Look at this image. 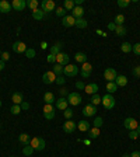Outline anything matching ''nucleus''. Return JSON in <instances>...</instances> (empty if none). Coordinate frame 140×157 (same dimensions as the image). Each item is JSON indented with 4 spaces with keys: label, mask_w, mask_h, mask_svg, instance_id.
Instances as JSON below:
<instances>
[{
    "label": "nucleus",
    "mask_w": 140,
    "mask_h": 157,
    "mask_svg": "<svg viewBox=\"0 0 140 157\" xmlns=\"http://www.w3.org/2000/svg\"><path fill=\"white\" fill-rule=\"evenodd\" d=\"M101 104L104 105V108L112 110L115 107V98H113L112 94H105L104 97H101Z\"/></svg>",
    "instance_id": "nucleus-1"
},
{
    "label": "nucleus",
    "mask_w": 140,
    "mask_h": 157,
    "mask_svg": "<svg viewBox=\"0 0 140 157\" xmlns=\"http://www.w3.org/2000/svg\"><path fill=\"white\" fill-rule=\"evenodd\" d=\"M66 100L70 105L77 107V105H80L81 104V95L79 93H76V91H73V93H69V95H67Z\"/></svg>",
    "instance_id": "nucleus-2"
},
{
    "label": "nucleus",
    "mask_w": 140,
    "mask_h": 157,
    "mask_svg": "<svg viewBox=\"0 0 140 157\" xmlns=\"http://www.w3.org/2000/svg\"><path fill=\"white\" fill-rule=\"evenodd\" d=\"M31 146H32V149L34 150H37V151H41V150H43L45 149V140H43L42 137H32L31 139Z\"/></svg>",
    "instance_id": "nucleus-3"
},
{
    "label": "nucleus",
    "mask_w": 140,
    "mask_h": 157,
    "mask_svg": "<svg viewBox=\"0 0 140 157\" xmlns=\"http://www.w3.org/2000/svg\"><path fill=\"white\" fill-rule=\"evenodd\" d=\"M55 110H56V108H55L52 104H45V105H43V118L48 119V121L53 119L55 118Z\"/></svg>",
    "instance_id": "nucleus-4"
},
{
    "label": "nucleus",
    "mask_w": 140,
    "mask_h": 157,
    "mask_svg": "<svg viewBox=\"0 0 140 157\" xmlns=\"http://www.w3.org/2000/svg\"><path fill=\"white\" fill-rule=\"evenodd\" d=\"M77 73H79V67L76 65L69 63L63 67V74L66 77H74V76H77Z\"/></svg>",
    "instance_id": "nucleus-5"
},
{
    "label": "nucleus",
    "mask_w": 140,
    "mask_h": 157,
    "mask_svg": "<svg viewBox=\"0 0 140 157\" xmlns=\"http://www.w3.org/2000/svg\"><path fill=\"white\" fill-rule=\"evenodd\" d=\"M104 77H105V80H107L108 83H109V81H115L118 77V73L113 67H107V69L104 70Z\"/></svg>",
    "instance_id": "nucleus-6"
},
{
    "label": "nucleus",
    "mask_w": 140,
    "mask_h": 157,
    "mask_svg": "<svg viewBox=\"0 0 140 157\" xmlns=\"http://www.w3.org/2000/svg\"><path fill=\"white\" fill-rule=\"evenodd\" d=\"M41 7H42L41 10H42L43 13H50V11H53L55 9H56L53 0H43L42 3H41Z\"/></svg>",
    "instance_id": "nucleus-7"
},
{
    "label": "nucleus",
    "mask_w": 140,
    "mask_h": 157,
    "mask_svg": "<svg viewBox=\"0 0 140 157\" xmlns=\"http://www.w3.org/2000/svg\"><path fill=\"white\" fill-rule=\"evenodd\" d=\"M97 114V107L93 104H87L86 107L83 108V115L84 117H94Z\"/></svg>",
    "instance_id": "nucleus-8"
},
{
    "label": "nucleus",
    "mask_w": 140,
    "mask_h": 157,
    "mask_svg": "<svg viewBox=\"0 0 140 157\" xmlns=\"http://www.w3.org/2000/svg\"><path fill=\"white\" fill-rule=\"evenodd\" d=\"M27 45L24 42H21V41H16V42L13 43V50L16 52V54H25V50H27Z\"/></svg>",
    "instance_id": "nucleus-9"
},
{
    "label": "nucleus",
    "mask_w": 140,
    "mask_h": 157,
    "mask_svg": "<svg viewBox=\"0 0 140 157\" xmlns=\"http://www.w3.org/2000/svg\"><path fill=\"white\" fill-rule=\"evenodd\" d=\"M55 80H56V74L53 72H45L42 74V81L45 84H52L55 83Z\"/></svg>",
    "instance_id": "nucleus-10"
},
{
    "label": "nucleus",
    "mask_w": 140,
    "mask_h": 157,
    "mask_svg": "<svg viewBox=\"0 0 140 157\" xmlns=\"http://www.w3.org/2000/svg\"><path fill=\"white\" fill-rule=\"evenodd\" d=\"M123 126L126 128L127 130H136V128L139 126V124H137V121L134 119V118H126L123 122Z\"/></svg>",
    "instance_id": "nucleus-11"
},
{
    "label": "nucleus",
    "mask_w": 140,
    "mask_h": 157,
    "mask_svg": "<svg viewBox=\"0 0 140 157\" xmlns=\"http://www.w3.org/2000/svg\"><path fill=\"white\" fill-rule=\"evenodd\" d=\"M69 62H70V56L67 54L60 52L59 55H56V63L62 65V66H66V65H69Z\"/></svg>",
    "instance_id": "nucleus-12"
},
{
    "label": "nucleus",
    "mask_w": 140,
    "mask_h": 157,
    "mask_svg": "<svg viewBox=\"0 0 140 157\" xmlns=\"http://www.w3.org/2000/svg\"><path fill=\"white\" fill-rule=\"evenodd\" d=\"M76 128H77V124L73 122L72 119H67L63 124V130L66 132V133H73L74 130H76Z\"/></svg>",
    "instance_id": "nucleus-13"
},
{
    "label": "nucleus",
    "mask_w": 140,
    "mask_h": 157,
    "mask_svg": "<svg viewBox=\"0 0 140 157\" xmlns=\"http://www.w3.org/2000/svg\"><path fill=\"white\" fill-rule=\"evenodd\" d=\"M11 7H13L16 11H23L25 7H27V2L25 0H13L11 2Z\"/></svg>",
    "instance_id": "nucleus-14"
},
{
    "label": "nucleus",
    "mask_w": 140,
    "mask_h": 157,
    "mask_svg": "<svg viewBox=\"0 0 140 157\" xmlns=\"http://www.w3.org/2000/svg\"><path fill=\"white\" fill-rule=\"evenodd\" d=\"M74 24H76V18L73 16H64L62 18V25L66 28H70V27H74Z\"/></svg>",
    "instance_id": "nucleus-15"
},
{
    "label": "nucleus",
    "mask_w": 140,
    "mask_h": 157,
    "mask_svg": "<svg viewBox=\"0 0 140 157\" xmlns=\"http://www.w3.org/2000/svg\"><path fill=\"white\" fill-rule=\"evenodd\" d=\"M55 103H56V105H55V108H56V110L64 111L66 108H69V103H67V100L64 97H59V100H56Z\"/></svg>",
    "instance_id": "nucleus-16"
},
{
    "label": "nucleus",
    "mask_w": 140,
    "mask_h": 157,
    "mask_svg": "<svg viewBox=\"0 0 140 157\" xmlns=\"http://www.w3.org/2000/svg\"><path fill=\"white\" fill-rule=\"evenodd\" d=\"M11 9H13L11 3H9L7 0H0V11H2V13H4V14L10 13Z\"/></svg>",
    "instance_id": "nucleus-17"
},
{
    "label": "nucleus",
    "mask_w": 140,
    "mask_h": 157,
    "mask_svg": "<svg viewBox=\"0 0 140 157\" xmlns=\"http://www.w3.org/2000/svg\"><path fill=\"white\" fill-rule=\"evenodd\" d=\"M77 128H79L80 132H88L91 126H90V122H88V121L83 119V121H80V122H77Z\"/></svg>",
    "instance_id": "nucleus-18"
},
{
    "label": "nucleus",
    "mask_w": 140,
    "mask_h": 157,
    "mask_svg": "<svg viewBox=\"0 0 140 157\" xmlns=\"http://www.w3.org/2000/svg\"><path fill=\"white\" fill-rule=\"evenodd\" d=\"M72 16L74 17V18H83V16H84V9L81 6H76L73 9V11H72Z\"/></svg>",
    "instance_id": "nucleus-19"
},
{
    "label": "nucleus",
    "mask_w": 140,
    "mask_h": 157,
    "mask_svg": "<svg viewBox=\"0 0 140 157\" xmlns=\"http://www.w3.org/2000/svg\"><path fill=\"white\" fill-rule=\"evenodd\" d=\"M84 90H86L87 94L93 95V94H97V93H98V86H97L95 83H90V84H87Z\"/></svg>",
    "instance_id": "nucleus-20"
},
{
    "label": "nucleus",
    "mask_w": 140,
    "mask_h": 157,
    "mask_svg": "<svg viewBox=\"0 0 140 157\" xmlns=\"http://www.w3.org/2000/svg\"><path fill=\"white\" fill-rule=\"evenodd\" d=\"M11 100H13V104H17V105H20V104L24 101V95H23V93H20V91L14 93L13 95H11Z\"/></svg>",
    "instance_id": "nucleus-21"
},
{
    "label": "nucleus",
    "mask_w": 140,
    "mask_h": 157,
    "mask_svg": "<svg viewBox=\"0 0 140 157\" xmlns=\"http://www.w3.org/2000/svg\"><path fill=\"white\" fill-rule=\"evenodd\" d=\"M62 48H63V45H62L60 42H57V43H55V45H52L49 50H50V54L56 56V55H59L60 52H62Z\"/></svg>",
    "instance_id": "nucleus-22"
},
{
    "label": "nucleus",
    "mask_w": 140,
    "mask_h": 157,
    "mask_svg": "<svg viewBox=\"0 0 140 157\" xmlns=\"http://www.w3.org/2000/svg\"><path fill=\"white\" fill-rule=\"evenodd\" d=\"M115 84H116L118 87H125L127 84V79L126 76H122V74H118L116 80H115Z\"/></svg>",
    "instance_id": "nucleus-23"
},
{
    "label": "nucleus",
    "mask_w": 140,
    "mask_h": 157,
    "mask_svg": "<svg viewBox=\"0 0 140 157\" xmlns=\"http://www.w3.org/2000/svg\"><path fill=\"white\" fill-rule=\"evenodd\" d=\"M100 133H101L100 128H95V126L90 128V130H88V136H90V139H97V137L100 136Z\"/></svg>",
    "instance_id": "nucleus-24"
},
{
    "label": "nucleus",
    "mask_w": 140,
    "mask_h": 157,
    "mask_svg": "<svg viewBox=\"0 0 140 157\" xmlns=\"http://www.w3.org/2000/svg\"><path fill=\"white\" fill-rule=\"evenodd\" d=\"M18 142H20V143H23L24 146H25V144H30L31 143L30 135H28V133H21L20 136H18Z\"/></svg>",
    "instance_id": "nucleus-25"
},
{
    "label": "nucleus",
    "mask_w": 140,
    "mask_h": 157,
    "mask_svg": "<svg viewBox=\"0 0 140 157\" xmlns=\"http://www.w3.org/2000/svg\"><path fill=\"white\" fill-rule=\"evenodd\" d=\"M43 101H45V104H53L55 101V95L50 91H48V93H45L43 94Z\"/></svg>",
    "instance_id": "nucleus-26"
},
{
    "label": "nucleus",
    "mask_w": 140,
    "mask_h": 157,
    "mask_svg": "<svg viewBox=\"0 0 140 157\" xmlns=\"http://www.w3.org/2000/svg\"><path fill=\"white\" fill-rule=\"evenodd\" d=\"M74 59H76V62H79V63H86L87 62V55L83 54V52H77L76 55H74Z\"/></svg>",
    "instance_id": "nucleus-27"
},
{
    "label": "nucleus",
    "mask_w": 140,
    "mask_h": 157,
    "mask_svg": "<svg viewBox=\"0 0 140 157\" xmlns=\"http://www.w3.org/2000/svg\"><path fill=\"white\" fill-rule=\"evenodd\" d=\"M76 7V4H74L73 0H64V3H63V9L66 11H73V9Z\"/></svg>",
    "instance_id": "nucleus-28"
},
{
    "label": "nucleus",
    "mask_w": 140,
    "mask_h": 157,
    "mask_svg": "<svg viewBox=\"0 0 140 157\" xmlns=\"http://www.w3.org/2000/svg\"><path fill=\"white\" fill-rule=\"evenodd\" d=\"M116 90H118V86L115 84V81H109V83H107V91H108V94L116 93Z\"/></svg>",
    "instance_id": "nucleus-29"
},
{
    "label": "nucleus",
    "mask_w": 140,
    "mask_h": 157,
    "mask_svg": "<svg viewBox=\"0 0 140 157\" xmlns=\"http://www.w3.org/2000/svg\"><path fill=\"white\" fill-rule=\"evenodd\" d=\"M43 16H45V13H43L42 10H39V9H37V10H34L32 11V18L34 20H42L43 18Z\"/></svg>",
    "instance_id": "nucleus-30"
},
{
    "label": "nucleus",
    "mask_w": 140,
    "mask_h": 157,
    "mask_svg": "<svg viewBox=\"0 0 140 157\" xmlns=\"http://www.w3.org/2000/svg\"><path fill=\"white\" fill-rule=\"evenodd\" d=\"M115 32H116L118 37H123V35H126V27H123V25H116V28H115Z\"/></svg>",
    "instance_id": "nucleus-31"
},
{
    "label": "nucleus",
    "mask_w": 140,
    "mask_h": 157,
    "mask_svg": "<svg viewBox=\"0 0 140 157\" xmlns=\"http://www.w3.org/2000/svg\"><path fill=\"white\" fill-rule=\"evenodd\" d=\"M87 25H88V23H87V20H84V18H77L76 24H74V27H77V28H86Z\"/></svg>",
    "instance_id": "nucleus-32"
},
{
    "label": "nucleus",
    "mask_w": 140,
    "mask_h": 157,
    "mask_svg": "<svg viewBox=\"0 0 140 157\" xmlns=\"http://www.w3.org/2000/svg\"><path fill=\"white\" fill-rule=\"evenodd\" d=\"M120 50H122L123 54H129V52H132V43L123 42L122 45H120Z\"/></svg>",
    "instance_id": "nucleus-33"
},
{
    "label": "nucleus",
    "mask_w": 140,
    "mask_h": 157,
    "mask_svg": "<svg viewBox=\"0 0 140 157\" xmlns=\"http://www.w3.org/2000/svg\"><path fill=\"white\" fill-rule=\"evenodd\" d=\"M63 67H64V66H62V65L56 63V65L53 66V70H52V72H53L56 76H62V74H63Z\"/></svg>",
    "instance_id": "nucleus-34"
},
{
    "label": "nucleus",
    "mask_w": 140,
    "mask_h": 157,
    "mask_svg": "<svg viewBox=\"0 0 140 157\" xmlns=\"http://www.w3.org/2000/svg\"><path fill=\"white\" fill-rule=\"evenodd\" d=\"M81 72H84V73H90L93 72V65H90L88 62H86V63L81 65Z\"/></svg>",
    "instance_id": "nucleus-35"
},
{
    "label": "nucleus",
    "mask_w": 140,
    "mask_h": 157,
    "mask_svg": "<svg viewBox=\"0 0 140 157\" xmlns=\"http://www.w3.org/2000/svg\"><path fill=\"white\" fill-rule=\"evenodd\" d=\"M34 153V149L31 144H25V146L23 147V154L24 156H31V154Z\"/></svg>",
    "instance_id": "nucleus-36"
},
{
    "label": "nucleus",
    "mask_w": 140,
    "mask_h": 157,
    "mask_svg": "<svg viewBox=\"0 0 140 157\" xmlns=\"http://www.w3.org/2000/svg\"><path fill=\"white\" fill-rule=\"evenodd\" d=\"M91 103L90 104H93V105H95V107H97L98 104H101V97L100 95H98V94H93V95H91Z\"/></svg>",
    "instance_id": "nucleus-37"
},
{
    "label": "nucleus",
    "mask_w": 140,
    "mask_h": 157,
    "mask_svg": "<svg viewBox=\"0 0 140 157\" xmlns=\"http://www.w3.org/2000/svg\"><path fill=\"white\" fill-rule=\"evenodd\" d=\"M38 6H39V3H38L37 0H28V2H27V7H30V9H31L32 11H34V10H37Z\"/></svg>",
    "instance_id": "nucleus-38"
},
{
    "label": "nucleus",
    "mask_w": 140,
    "mask_h": 157,
    "mask_svg": "<svg viewBox=\"0 0 140 157\" xmlns=\"http://www.w3.org/2000/svg\"><path fill=\"white\" fill-rule=\"evenodd\" d=\"M21 111H23V110H21V107H20V105H17V104H13V105H11V108H10V112L13 115H18Z\"/></svg>",
    "instance_id": "nucleus-39"
},
{
    "label": "nucleus",
    "mask_w": 140,
    "mask_h": 157,
    "mask_svg": "<svg viewBox=\"0 0 140 157\" xmlns=\"http://www.w3.org/2000/svg\"><path fill=\"white\" fill-rule=\"evenodd\" d=\"M123 23H125V16L123 14H118L115 17V24L116 25H123Z\"/></svg>",
    "instance_id": "nucleus-40"
},
{
    "label": "nucleus",
    "mask_w": 140,
    "mask_h": 157,
    "mask_svg": "<svg viewBox=\"0 0 140 157\" xmlns=\"http://www.w3.org/2000/svg\"><path fill=\"white\" fill-rule=\"evenodd\" d=\"M102 125H104V119L101 117H97L93 121V126H95V128H101Z\"/></svg>",
    "instance_id": "nucleus-41"
},
{
    "label": "nucleus",
    "mask_w": 140,
    "mask_h": 157,
    "mask_svg": "<svg viewBox=\"0 0 140 157\" xmlns=\"http://www.w3.org/2000/svg\"><path fill=\"white\" fill-rule=\"evenodd\" d=\"M55 14H56L57 17H62V18H63V17L66 16V10H64L63 7H57V9H55Z\"/></svg>",
    "instance_id": "nucleus-42"
},
{
    "label": "nucleus",
    "mask_w": 140,
    "mask_h": 157,
    "mask_svg": "<svg viewBox=\"0 0 140 157\" xmlns=\"http://www.w3.org/2000/svg\"><path fill=\"white\" fill-rule=\"evenodd\" d=\"M73 110H70V108H66V110H64V112H63V115H64V118H66V119H72V118H73Z\"/></svg>",
    "instance_id": "nucleus-43"
},
{
    "label": "nucleus",
    "mask_w": 140,
    "mask_h": 157,
    "mask_svg": "<svg viewBox=\"0 0 140 157\" xmlns=\"http://www.w3.org/2000/svg\"><path fill=\"white\" fill-rule=\"evenodd\" d=\"M25 56H27L28 59H32V58H35V49H32V48H28V49L25 50Z\"/></svg>",
    "instance_id": "nucleus-44"
},
{
    "label": "nucleus",
    "mask_w": 140,
    "mask_h": 157,
    "mask_svg": "<svg viewBox=\"0 0 140 157\" xmlns=\"http://www.w3.org/2000/svg\"><path fill=\"white\" fill-rule=\"evenodd\" d=\"M132 52H133L134 55H139V56H140V42L132 45Z\"/></svg>",
    "instance_id": "nucleus-45"
},
{
    "label": "nucleus",
    "mask_w": 140,
    "mask_h": 157,
    "mask_svg": "<svg viewBox=\"0 0 140 157\" xmlns=\"http://www.w3.org/2000/svg\"><path fill=\"white\" fill-rule=\"evenodd\" d=\"M55 83L59 84V86H63V84L66 83V77H64V76H56V80H55Z\"/></svg>",
    "instance_id": "nucleus-46"
},
{
    "label": "nucleus",
    "mask_w": 140,
    "mask_h": 157,
    "mask_svg": "<svg viewBox=\"0 0 140 157\" xmlns=\"http://www.w3.org/2000/svg\"><path fill=\"white\" fill-rule=\"evenodd\" d=\"M116 3H118V6H119V7H122V9H123V7H127L130 4V0H118Z\"/></svg>",
    "instance_id": "nucleus-47"
},
{
    "label": "nucleus",
    "mask_w": 140,
    "mask_h": 157,
    "mask_svg": "<svg viewBox=\"0 0 140 157\" xmlns=\"http://www.w3.org/2000/svg\"><path fill=\"white\" fill-rule=\"evenodd\" d=\"M127 136H129V139L134 140V139H137V137H139V133H137L136 130H129V135H127Z\"/></svg>",
    "instance_id": "nucleus-48"
},
{
    "label": "nucleus",
    "mask_w": 140,
    "mask_h": 157,
    "mask_svg": "<svg viewBox=\"0 0 140 157\" xmlns=\"http://www.w3.org/2000/svg\"><path fill=\"white\" fill-rule=\"evenodd\" d=\"M46 60L49 62V63H55V62H56V56L52 55V54H49L48 55V58H46Z\"/></svg>",
    "instance_id": "nucleus-49"
},
{
    "label": "nucleus",
    "mask_w": 140,
    "mask_h": 157,
    "mask_svg": "<svg viewBox=\"0 0 140 157\" xmlns=\"http://www.w3.org/2000/svg\"><path fill=\"white\" fill-rule=\"evenodd\" d=\"M0 59L3 60V62H7V60L10 59V54H9V52H3V54H2V58H0Z\"/></svg>",
    "instance_id": "nucleus-50"
},
{
    "label": "nucleus",
    "mask_w": 140,
    "mask_h": 157,
    "mask_svg": "<svg viewBox=\"0 0 140 157\" xmlns=\"http://www.w3.org/2000/svg\"><path fill=\"white\" fill-rule=\"evenodd\" d=\"M20 107H21V110H24V111H27V110H30V104L27 103V101H23V103L20 104Z\"/></svg>",
    "instance_id": "nucleus-51"
},
{
    "label": "nucleus",
    "mask_w": 140,
    "mask_h": 157,
    "mask_svg": "<svg viewBox=\"0 0 140 157\" xmlns=\"http://www.w3.org/2000/svg\"><path fill=\"white\" fill-rule=\"evenodd\" d=\"M132 73H133L134 77H140V66H136V67H134L133 70H132Z\"/></svg>",
    "instance_id": "nucleus-52"
},
{
    "label": "nucleus",
    "mask_w": 140,
    "mask_h": 157,
    "mask_svg": "<svg viewBox=\"0 0 140 157\" xmlns=\"http://www.w3.org/2000/svg\"><path fill=\"white\" fill-rule=\"evenodd\" d=\"M76 88H79V90H84V88H86V84H84L83 81H76Z\"/></svg>",
    "instance_id": "nucleus-53"
},
{
    "label": "nucleus",
    "mask_w": 140,
    "mask_h": 157,
    "mask_svg": "<svg viewBox=\"0 0 140 157\" xmlns=\"http://www.w3.org/2000/svg\"><path fill=\"white\" fill-rule=\"evenodd\" d=\"M115 28H116V24H115V23H109V24H108V30H109V31H115Z\"/></svg>",
    "instance_id": "nucleus-54"
},
{
    "label": "nucleus",
    "mask_w": 140,
    "mask_h": 157,
    "mask_svg": "<svg viewBox=\"0 0 140 157\" xmlns=\"http://www.w3.org/2000/svg\"><path fill=\"white\" fill-rule=\"evenodd\" d=\"M60 94H62V97H64V95H69V93H67L66 88H62V90H60Z\"/></svg>",
    "instance_id": "nucleus-55"
},
{
    "label": "nucleus",
    "mask_w": 140,
    "mask_h": 157,
    "mask_svg": "<svg viewBox=\"0 0 140 157\" xmlns=\"http://www.w3.org/2000/svg\"><path fill=\"white\" fill-rule=\"evenodd\" d=\"M48 48V43L45 42V41H42V42H41V49H46Z\"/></svg>",
    "instance_id": "nucleus-56"
},
{
    "label": "nucleus",
    "mask_w": 140,
    "mask_h": 157,
    "mask_svg": "<svg viewBox=\"0 0 140 157\" xmlns=\"http://www.w3.org/2000/svg\"><path fill=\"white\" fill-rule=\"evenodd\" d=\"M4 67H6V65H4V62H3V60H2V59H0V72H2V70H3V69H4Z\"/></svg>",
    "instance_id": "nucleus-57"
},
{
    "label": "nucleus",
    "mask_w": 140,
    "mask_h": 157,
    "mask_svg": "<svg viewBox=\"0 0 140 157\" xmlns=\"http://www.w3.org/2000/svg\"><path fill=\"white\" fill-rule=\"evenodd\" d=\"M130 157H140V151H133L130 154Z\"/></svg>",
    "instance_id": "nucleus-58"
},
{
    "label": "nucleus",
    "mask_w": 140,
    "mask_h": 157,
    "mask_svg": "<svg viewBox=\"0 0 140 157\" xmlns=\"http://www.w3.org/2000/svg\"><path fill=\"white\" fill-rule=\"evenodd\" d=\"M83 3H84V0H76V2H74V4H76V6H81Z\"/></svg>",
    "instance_id": "nucleus-59"
},
{
    "label": "nucleus",
    "mask_w": 140,
    "mask_h": 157,
    "mask_svg": "<svg viewBox=\"0 0 140 157\" xmlns=\"http://www.w3.org/2000/svg\"><path fill=\"white\" fill-rule=\"evenodd\" d=\"M97 34H98V35H104V37H105V34H104L101 30H97Z\"/></svg>",
    "instance_id": "nucleus-60"
},
{
    "label": "nucleus",
    "mask_w": 140,
    "mask_h": 157,
    "mask_svg": "<svg viewBox=\"0 0 140 157\" xmlns=\"http://www.w3.org/2000/svg\"><path fill=\"white\" fill-rule=\"evenodd\" d=\"M136 132H137V133H139V136H140V125L136 128Z\"/></svg>",
    "instance_id": "nucleus-61"
},
{
    "label": "nucleus",
    "mask_w": 140,
    "mask_h": 157,
    "mask_svg": "<svg viewBox=\"0 0 140 157\" xmlns=\"http://www.w3.org/2000/svg\"><path fill=\"white\" fill-rule=\"evenodd\" d=\"M122 157H130V154H126V153H125V154H123V156H122Z\"/></svg>",
    "instance_id": "nucleus-62"
},
{
    "label": "nucleus",
    "mask_w": 140,
    "mask_h": 157,
    "mask_svg": "<svg viewBox=\"0 0 140 157\" xmlns=\"http://www.w3.org/2000/svg\"><path fill=\"white\" fill-rule=\"evenodd\" d=\"M0 58H2V50H0Z\"/></svg>",
    "instance_id": "nucleus-63"
},
{
    "label": "nucleus",
    "mask_w": 140,
    "mask_h": 157,
    "mask_svg": "<svg viewBox=\"0 0 140 157\" xmlns=\"http://www.w3.org/2000/svg\"><path fill=\"white\" fill-rule=\"evenodd\" d=\"M0 107H2V100H0Z\"/></svg>",
    "instance_id": "nucleus-64"
}]
</instances>
